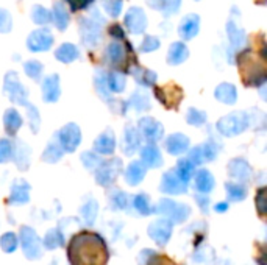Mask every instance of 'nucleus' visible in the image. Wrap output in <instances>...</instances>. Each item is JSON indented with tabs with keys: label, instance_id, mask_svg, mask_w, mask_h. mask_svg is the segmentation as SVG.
Masks as SVG:
<instances>
[{
	"label": "nucleus",
	"instance_id": "12",
	"mask_svg": "<svg viewBox=\"0 0 267 265\" xmlns=\"http://www.w3.org/2000/svg\"><path fill=\"white\" fill-rule=\"evenodd\" d=\"M53 46V34L49 28H38L27 37V47L33 53L47 52Z\"/></svg>",
	"mask_w": 267,
	"mask_h": 265
},
{
	"label": "nucleus",
	"instance_id": "10",
	"mask_svg": "<svg viewBox=\"0 0 267 265\" xmlns=\"http://www.w3.org/2000/svg\"><path fill=\"white\" fill-rule=\"evenodd\" d=\"M172 233H174V225L166 217L152 221L147 228L149 237L156 243L158 247H166L172 237Z\"/></svg>",
	"mask_w": 267,
	"mask_h": 265
},
{
	"label": "nucleus",
	"instance_id": "9",
	"mask_svg": "<svg viewBox=\"0 0 267 265\" xmlns=\"http://www.w3.org/2000/svg\"><path fill=\"white\" fill-rule=\"evenodd\" d=\"M220 152V144H217L216 140L210 139L207 142H203V144L194 147L189 155H188V159L192 162V164L197 167V166H202L205 162H211L217 158Z\"/></svg>",
	"mask_w": 267,
	"mask_h": 265
},
{
	"label": "nucleus",
	"instance_id": "8",
	"mask_svg": "<svg viewBox=\"0 0 267 265\" xmlns=\"http://www.w3.org/2000/svg\"><path fill=\"white\" fill-rule=\"evenodd\" d=\"M56 140L64 153H74L81 144V130L77 124H66L56 133Z\"/></svg>",
	"mask_w": 267,
	"mask_h": 265
},
{
	"label": "nucleus",
	"instance_id": "7",
	"mask_svg": "<svg viewBox=\"0 0 267 265\" xmlns=\"http://www.w3.org/2000/svg\"><path fill=\"white\" fill-rule=\"evenodd\" d=\"M94 172L97 184L102 187H110L114 184V181L122 172V159L113 158L110 161H102V164Z\"/></svg>",
	"mask_w": 267,
	"mask_h": 265
},
{
	"label": "nucleus",
	"instance_id": "45",
	"mask_svg": "<svg viewBox=\"0 0 267 265\" xmlns=\"http://www.w3.org/2000/svg\"><path fill=\"white\" fill-rule=\"evenodd\" d=\"M214 260V251L213 248H210L208 245H203L198 247L194 254H192V262L195 263H205V265H210Z\"/></svg>",
	"mask_w": 267,
	"mask_h": 265
},
{
	"label": "nucleus",
	"instance_id": "4",
	"mask_svg": "<svg viewBox=\"0 0 267 265\" xmlns=\"http://www.w3.org/2000/svg\"><path fill=\"white\" fill-rule=\"evenodd\" d=\"M249 127H250V116L247 112H241V111L220 117L216 124V130L225 137L238 136L244 133Z\"/></svg>",
	"mask_w": 267,
	"mask_h": 265
},
{
	"label": "nucleus",
	"instance_id": "48",
	"mask_svg": "<svg viewBox=\"0 0 267 265\" xmlns=\"http://www.w3.org/2000/svg\"><path fill=\"white\" fill-rule=\"evenodd\" d=\"M80 159H81V162H83L85 169H88V170H91V172L95 170V169L102 164V158H100V155L95 153V152H85V153H81Z\"/></svg>",
	"mask_w": 267,
	"mask_h": 265
},
{
	"label": "nucleus",
	"instance_id": "37",
	"mask_svg": "<svg viewBox=\"0 0 267 265\" xmlns=\"http://www.w3.org/2000/svg\"><path fill=\"white\" fill-rule=\"evenodd\" d=\"M130 206L142 217H147L152 212L153 206L150 205V198L147 194H136L135 197H131V201H130Z\"/></svg>",
	"mask_w": 267,
	"mask_h": 265
},
{
	"label": "nucleus",
	"instance_id": "38",
	"mask_svg": "<svg viewBox=\"0 0 267 265\" xmlns=\"http://www.w3.org/2000/svg\"><path fill=\"white\" fill-rule=\"evenodd\" d=\"M130 201H131V197L120 191V189H114L111 194H110V206L113 211H125L130 208Z\"/></svg>",
	"mask_w": 267,
	"mask_h": 265
},
{
	"label": "nucleus",
	"instance_id": "32",
	"mask_svg": "<svg viewBox=\"0 0 267 265\" xmlns=\"http://www.w3.org/2000/svg\"><path fill=\"white\" fill-rule=\"evenodd\" d=\"M4 127L10 136H14L20 130V127H22V116L17 112V109L10 108L4 112Z\"/></svg>",
	"mask_w": 267,
	"mask_h": 265
},
{
	"label": "nucleus",
	"instance_id": "53",
	"mask_svg": "<svg viewBox=\"0 0 267 265\" xmlns=\"http://www.w3.org/2000/svg\"><path fill=\"white\" fill-rule=\"evenodd\" d=\"M159 46H161V41L156 36H146L139 46V52L141 53H152V52L158 50Z\"/></svg>",
	"mask_w": 267,
	"mask_h": 265
},
{
	"label": "nucleus",
	"instance_id": "61",
	"mask_svg": "<svg viewBox=\"0 0 267 265\" xmlns=\"http://www.w3.org/2000/svg\"><path fill=\"white\" fill-rule=\"evenodd\" d=\"M110 33H111L113 36H119V39H124V31H122V28H120L119 25H113V27L110 28Z\"/></svg>",
	"mask_w": 267,
	"mask_h": 265
},
{
	"label": "nucleus",
	"instance_id": "33",
	"mask_svg": "<svg viewBox=\"0 0 267 265\" xmlns=\"http://www.w3.org/2000/svg\"><path fill=\"white\" fill-rule=\"evenodd\" d=\"M227 36L233 49H241L245 44V39H247V34H245V30L241 28L239 25L235 24V20H228L227 24Z\"/></svg>",
	"mask_w": 267,
	"mask_h": 265
},
{
	"label": "nucleus",
	"instance_id": "55",
	"mask_svg": "<svg viewBox=\"0 0 267 265\" xmlns=\"http://www.w3.org/2000/svg\"><path fill=\"white\" fill-rule=\"evenodd\" d=\"M13 28V17L11 14L4 10V8H0V33H10Z\"/></svg>",
	"mask_w": 267,
	"mask_h": 265
},
{
	"label": "nucleus",
	"instance_id": "42",
	"mask_svg": "<svg viewBox=\"0 0 267 265\" xmlns=\"http://www.w3.org/2000/svg\"><path fill=\"white\" fill-rule=\"evenodd\" d=\"M131 75L138 81V85H141L142 88H149V86H153L156 83V73L153 70H149V69L135 67L131 70Z\"/></svg>",
	"mask_w": 267,
	"mask_h": 265
},
{
	"label": "nucleus",
	"instance_id": "1",
	"mask_svg": "<svg viewBox=\"0 0 267 265\" xmlns=\"http://www.w3.org/2000/svg\"><path fill=\"white\" fill-rule=\"evenodd\" d=\"M71 265H107L110 259L107 240L98 233L80 231L68 245Z\"/></svg>",
	"mask_w": 267,
	"mask_h": 265
},
{
	"label": "nucleus",
	"instance_id": "49",
	"mask_svg": "<svg viewBox=\"0 0 267 265\" xmlns=\"http://www.w3.org/2000/svg\"><path fill=\"white\" fill-rule=\"evenodd\" d=\"M24 70H25V73H27V77L28 78H31V80H39L41 78V75H43V72H44V66L39 63V61H36V59H30V61H27V63L24 64Z\"/></svg>",
	"mask_w": 267,
	"mask_h": 265
},
{
	"label": "nucleus",
	"instance_id": "51",
	"mask_svg": "<svg viewBox=\"0 0 267 265\" xmlns=\"http://www.w3.org/2000/svg\"><path fill=\"white\" fill-rule=\"evenodd\" d=\"M180 8H181V0H161V5H159V11L166 17L177 14Z\"/></svg>",
	"mask_w": 267,
	"mask_h": 265
},
{
	"label": "nucleus",
	"instance_id": "43",
	"mask_svg": "<svg viewBox=\"0 0 267 265\" xmlns=\"http://www.w3.org/2000/svg\"><path fill=\"white\" fill-rule=\"evenodd\" d=\"M174 170L180 176V179H183L188 184V182L192 179L194 173H195V166L192 164V162L188 158H184V159H180L177 162V167Z\"/></svg>",
	"mask_w": 267,
	"mask_h": 265
},
{
	"label": "nucleus",
	"instance_id": "63",
	"mask_svg": "<svg viewBox=\"0 0 267 265\" xmlns=\"http://www.w3.org/2000/svg\"><path fill=\"white\" fill-rule=\"evenodd\" d=\"M195 2H198V0H195Z\"/></svg>",
	"mask_w": 267,
	"mask_h": 265
},
{
	"label": "nucleus",
	"instance_id": "35",
	"mask_svg": "<svg viewBox=\"0 0 267 265\" xmlns=\"http://www.w3.org/2000/svg\"><path fill=\"white\" fill-rule=\"evenodd\" d=\"M127 106H131L133 109H136L138 112H146L150 109L152 103H150V97L144 89H138L133 92V95L130 97Z\"/></svg>",
	"mask_w": 267,
	"mask_h": 265
},
{
	"label": "nucleus",
	"instance_id": "50",
	"mask_svg": "<svg viewBox=\"0 0 267 265\" xmlns=\"http://www.w3.org/2000/svg\"><path fill=\"white\" fill-rule=\"evenodd\" d=\"M27 108V117H28V124H30V128L33 133H38L39 131V127H41V116H39V111L35 105H25Z\"/></svg>",
	"mask_w": 267,
	"mask_h": 265
},
{
	"label": "nucleus",
	"instance_id": "30",
	"mask_svg": "<svg viewBox=\"0 0 267 265\" xmlns=\"http://www.w3.org/2000/svg\"><path fill=\"white\" fill-rule=\"evenodd\" d=\"M55 58L63 64H69L74 63L75 59L80 58V50L75 44L72 43H64L61 44L56 50H55Z\"/></svg>",
	"mask_w": 267,
	"mask_h": 265
},
{
	"label": "nucleus",
	"instance_id": "44",
	"mask_svg": "<svg viewBox=\"0 0 267 265\" xmlns=\"http://www.w3.org/2000/svg\"><path fill=\"white\" fill-rule=\"evenodd\" d=\"M19 247V239L16 236V233L13 231H8L5 234H2L0 237V248H2L4 253L10 254V253H14Z\"/></svg>",
	"mask_w": 267,
	"mask_h": 265
},
{
	"label": "nucleus",
	"instance_id": "56",
	"mask_svg": "<svg viewBox=\"0 0 267 265\" xmlns=\"http://www.w3.org/2000/svg\"><path fill=\"white\" fill-rule=\"evenodd\" d=\"M146 265H178V263L174 262V260H172L171 257H168V256H162V254L153 253V254L147 259Z\"/></svg>",
	"mask_w": 267,
	"mask_h": 265
},
{
	"label": "nucleus",
	"instance_id": "62",
	"mask_svg": "<svg viewBox=\"0 0 267 265\" xmlns=\"http://www.w3.org/2000/svg\"><path fill=\"white\" fill-rule=\"evenodd\" d=\"M149 7L155 8V10H159V5H161V0H147Z\"/></svg>",
	"mask_w": 267,
	"mask_h": 265
},
{
	"label": "nucleus",
	"instance_id": "57",
	"mask_svg": "<svg viewBox=\"0 0 267 265\" xmlns=\"http://www.w3.org/2000/svg\"><path fill=\"white\" fill-rule=\"evenodd\" d=\"M255 205H256V209H258V214L262 217L265 215V211H267V203H265V187H261L256 194V200H255Z\"/></svg>",
	"mask_w": 267,
	"mask_h": 265
},
{
	"label": "nucleus",
	"instance_id": "46",
	"mask_svg": "<svg viewBox=\"0 0 267 265\" xmlns=\"http://www.w3.org/2000/svg\"><path fill=\"white\" fill-rule=\"evenodd\" d=\"M31 20L36 25H47L52 20V14L47 8L41 7V5H35L31 8Z\"/></svg>",
	"mask_w": 267,
	"mask_h": 265
},
{
	"label": "nucleus",
	"instance_id": "22",
	"mask_svg": "<svg viewBox=\"0 0 267 265\" xmlns=\"http://www.w3.org/2000/svg\"><path fill=\"white\" fill-rule=\"evenodd\" d=\"M141 140H142V137H141L138 128L133 127V125H127L125 130H124V140H122V150H124V153H125L127 156L135 155V153L139 150V147H141Z\"/></svg>",
	"mask_w": 267,
	"mask_h": 265
},
{
	"label": "nucleus",
	"instance_id": "28",
	"mask_svg": "<svg viewBox=\"0 0 267 265\" xmlns=\"http://www.w3.org/2000/svg\"><path fill=\"white\" fill-rule=\"evenodd\" d=\"M66 245V237L61 231V228H52L47 231V234L43 239V248L44 250H58V248H63Z\"/></svg>",
	"mask_w": 267,
	"mask_h": 265
},
{
	"label": "nucleus",
	"instance_id": "29",
	"mask_svg": "<svg viewBox=\"0 0 267 265\" xmlns=\"http://www.w3.org/2000/svg\"><path fill=\"white\" fill-rule=\"evenodd\" d=\"M98 215V203L95 198H88L83 205L80 206V217L86 226H92Z\"/></svg>",
	"mask_w": 267,
	"mask_h": 265
},
{
	"label": "nucleus",
	"instance_id": "14",
	"mask_svg": "<svg viewBox=\"0 0 267 265\" xmlns=\"http://www.w3.org/2000/svg\"><path fill=\"white\" fill-rule=\"evenodd\" d=\"M147 16L144 13L142 8L139 7H131L127 14H125V27L131 34H142L147 30Z\"/></svg>",
	"mask_w": 267,
	"mask_h": 265
},
{
	"label": "nucleus",
	"instance_id": "31",
	"mask_svg": "<svg viewBox=\"0 0 267 265\" xmlns=\"http://www.w3.org/2000/svg\"><path fill=\"white\" fill-rule=\"evenodd\" d=\"M107 58L111 64H122L127 59V49L122 41H113L107 47Z\"/></svg>",
	"mask_w": 267,
	"mask_h": 265
},
{
	"label": "nucleus",
	"instance_id": "21",
	"mask_svg": "<svg viewBox=\"0 0 267 265\" xmlns=\"http://www.w3.org/2000/svg\"><path fill=\"white\" fill-rule=\"evenodd\" d=\"M11 159L14 161V164L19 170H28L30 162H31V148L22 140L16 142V148L13 147V156Z\"/></svg>",
	"mask_w": 267,
	"mask_h": 265
},
{
	"label": "nucleus",
	"instance_id": "40",
	"mask_svg": "<svg viewBox=\"0 0 267 265\" xmlns=\"http://www.w3.org/2000/svg\"><path fill=\"white\" fill-rule=\"evenodd\" d=\"M107 85L111 94H122L127 86V78L122 72H111L107 75Z\"/></svg>",
	"mask_w": 267,
	"mask_h": 265
},
{
	"label": "nucleus",
	"instance_id": "52",
	"mask_svg": "<svg viewBox=\"0 0 267 265\" xmlns=\"http://www.w3.org/2000/svg\"><path fill=\"white\" fill-rule=\"evenodd\" d=\"M102 7H104L107 14H110L111 17H117L122 13L124 2L122 0H102Z\"/></svg>",
	"mask_w": 267,
	"mask_h": 265
},
{
	"label": "nucleus",
	"instance_id": "15",
	"mask_svg": "<svg viewBox=\"0 0 267 265\" xmlns=\"http://www.w3.org/2000/svg\"><path fill=\"white\" fill-rule=\"evenodd\" d=\"M228 176L236 179L238 182H242V184H245V182H249L253 176V169L252 166L249 164L247 161L242 159V158H235L228 162Z\"/></svg>",
	"mask_w": 267,
	"mask_h": 265
},
{
	"label": "nucleus",
	"instance_id": "13",
	"mask_svg": "<svg viewBox=\"0 0 267 265\" xmlns=\"http://www.w3.org/2000/svg\"><path fill=\"white\" fill-rule=\"evenodd\" d=\"M159 191L168 195H183L188 192V184L175 173V170H169L162 175L159 182Z\"/></svg>",
	"mask_w": 267,
	"mask_h": 265
},
{
	"label": "nucleus",
	"instance_id": "27",
	"mask_svg": "<svg viewBox=\"0 0 267 265\" xmlns=\"http://www.w3.org/2000/svg\"><path fill=\"white\" fill-rule=\"evenodd\" d=\"M214 97L217 101L223 105H235L238 101V91L236 86L231 83H220L214 89Z\"/></svg>",
	"mask_w": 267,
	"mask_h": 265
},
{
	"label": "nucleus",
	"instance_id": "58",
	"mask_svg": "<svg viewBox=\"0 0 267 265\" xmlns=\"http://www.w3.org/2000/svg\"><path fill=\"white\" fill-rule=\"evenodd\" d=\"M195 201H197V205H198V208H200V211L203 212V214H208L210 212V197H208V194H195Z\"/></svg>",
	"mask_w": 267,
	"mask_h": 265
},
{
	"label": "nucleus",
	"instance_id": "20",
	"mask_svg": "<svg viewBox=\"0 0 267 265\" xmlns=\"http://www.w3.org/2000/svg\"><path fill=\"white\" fill-rule=\"evenodd\" d=\"M41 94H43V100L46 103H55V101H58L61 95V86H59V77L56 73L49 75L43 80Z\"/></svg>",
	"mask_w": 267,
	"mask_h": 265
},
{
	"label": "nucleus",
	"instance_id": "16",
	"mask_svg": "<svg viewBox=\"0 0 267 265\" xmlns=\"http://www.w3.org/2000/svg\"><path fill=\"white\" fill-rule=\"evenodd\" d=\"M30 184L22 179V178H17L13 181L11 184V191H10V197H8V201L10 205H16V206H22V205H27L30 201Z\"/></svg>",
	"mask_w": 267,
	"mask_h": 265
},
{
	"label": "nucleus",
	"instance_id": "26",
	"mask_svg": "<svg viewBox=\"0 0 267 265\" xmlns=\"http://www.w3.org/2000/svg\"><path fill=\"white\" fill-rule=\"evenodd\" d=\"M188 56H189L188 46L184 43H180V41H177V43L171 44L166 59H168V63L171 66H180V64H183L184 61L188 59Z\"/></svg>",
	"mask_w": 267,
	"mask_h": 265
},
{
	"label": "nucleus",
	"instance_id": "34",
	"mask_svg": "<svg viewBox=\"0 0 267 265\" xmlns=\"http://www.w3.org/2000/svg\"><path fill=\"white\" fill-rule=\"evenodd\" d=\"M94 86H95V92L97 95L105 100L108 105L113 106V97H111V92L108 89V85H107V73L104 70H97L95 72V77H94Z\"/></svg>",
	"mask_w": 267,
	"mask_h": 265
},
{
	"label": "nucleus",
	"instance_id": "19",
	"mask_svg": "<svg viewBox=\"0 0 267 265\" xmlns=\"http://www.w3.org/2000/svg\"><path fill=\"white\" fill-rule=\"evenodd\" d=\"M139 153H141V161L147 169H159L162 166V155L156 147V144L147 142L146 145L139 147Z\"/></svg>",
	"mask_w": 267,
	"mask_h": 265
},
{
	"label": "nucleus",
	"instance_id": "41",
	"mask_svg": "<svg viewBox=\"0 0 267 265\" xmlns=\"http://www.w3.org/2000/svg\"><path fill=\"white\" fill-rule=\"evenodd\" d=\"M64 152L63 148H61V145L58 144V140H50L43 156H41V159H43L44 162H47V164H56V162L63 158Z\"/></svg>",
	"mask_w": 267,
	"mask_h": 265
},
{
	"label": "nucleus",
	"instance_id": "6",
	"mask_svg": "<svg viewBox=\"0 0 267 265\" xmlns=\"http://www.w3.org/2000/svg\"><path fill=\"white\" fill-rule=\"evenodd\" d=\"M4 91L8 95L10 101L14 105L25 106L28 103V92L25 86L20 83L19 75L14 70H8L4 78Z\"/></svg>",
	"mask_w": 267,
	"mask_h": 265
},
{
	"label": "nucleus",
	"instance_id": "17",
	"mask_svg": "<svg viewBox=\"0 0 267 265\" xmlns=\"http://www.w3.org/2000/svg\"><path fill=\"white\" fill-rule=\"evenodd\" d=\"M189 137L183 133H174L171 136H168L166 142H164V148L166 152L172 156H180L184 155L189 150Z\"/></svg>",
	"mask_w": 267,
	"mask_h": 265
},
{
	"label": "nucleus",
	"instance_id": "59",
	"mask_svg": "<svg viewBox=\"0 0 267 265\" xmlns=\"http://www.w3.org/2000/svg\"><path fill=\"white\" fill-rule=\"evenodd\" d=\"M66 2L71 5L72 11H78V10H83L86 7H89L94 0H66Z\"/></svg>",
	"mask_w": 267,
	"mask_h": 265
},
{
	"label": "nucleus",
	"instance_id": "54",
	"mask_svg": "<svg viewBox=\"0 0 267 265\" xmlns=\"http://www.w3.org/2000/svg\"><path fill=\"white\" fill-rule=\"evenodd\" d=\"M13 156V144L10 139H0V164L8 162Z\"/></svg>",
	"mask_w": 267,
	"mask_h": 265
},
{
	"label": "nucleus",
	"instance_id": "11",
	"mask_svg": "<svg viewBox=\"0 0 267 265\" xmlns=\"http://www.w3.org/2000/svg\"><path fill=\"white\" fill-rule=\"evenodd\" d=\"M138 131H139L141 137H144L147 142H152V144H156L158 140H161L164 137V127L156 119H153L150 116H144L139 119Z\"/></svg>",
	"mask_w": 267,
	"mask_h": 265
},
{
	"label": "nucleus",
	"instance_id": "25",
	"mask_svg": "<svg viewBox=\"0 0 267 265\" xmlns=\"http://www.w3.org/2000/svg\"><path fill=\"white\" fill-rule=\"evenodd\" d=\"M216 186V179L208 169H200L194 173V189L198 194H210Z\"/></svg>",
	"mask_w": 267,
	"mask_h": 265
},
{
	"label": "nucleus",
	"instance_id": "39",
	"mask_svg": "<svg viewBox=\"0 0 267 265\" xmlns=\"http://www.w3.org/2000/svg\"><path fill=\"white\" fill-rule=\"evenodd\" d=\"M225 192H227V198L228 201H233V203H239L242 200L247 198V187H245L242 182H225Z\"/></svg>",
	"mask_w": 267,
	"mask_h": 265
},
{
	"label": "nucleus",
	"instance_id": "23",
	"mask_svg": "<svg viewBox=\"0 0 267 265\" xmlns=\"http://www.w3.org/2000/svg\"><path fill=\"white\" fill-rule=\"evenodd\" d=\"M116 150V136L111 128H107L94 142V152L98 155H113Z\"/></svg>",
	"mask_w": 267,
	"mask_h": 265
},
{
	"label": "nucleus",
	"instance_id": "47",
	"mask_svg": "<svg viewBox=\"0 0 267 265\" xmlns=\"http://www.w3.org/2000/svg\"><path fill=\"white\" fill-rule=\"evenodd\" d=\"M207 112L197 108H189L186 112V122L192 127H203L207 124Z\"/></svg>",
	"mask_w": 267,
	"mask_h": 265
},
{
	"label": "nucleus",
	"instance_id": "24",
	"mask_svg": "<svg viewBox=\"0 0 267 265\" xmlns=\"http://www.w3.org/2000/svg\"><path fill=\"white\" fill-rule=\"evenodd\" d=\"M146 173H147V167L144 166V162L142 161H133L125 169L124 178H125V182L128 186H138L144 181V178H146Z\"/></svg>",
	"mask_w": 267,
	"mask_h": 265
},
{
	"label": "nucleus",
	"instance_id": "2",
	"mask_svg": "<svg viewBox=\"0 0 267 265\" xmlns=\"http://www.w3.org/2000/svg\"><path fill=\"white\" fill-rule=\"evenodd\" d=\"M105 24V19L102 17L98 10H92L91 16L83 17L80 20V36H81V43H83L88 49H94L98 46L100 39H102V25Z\"/></svg>",
	"mask_w": 267,
	"mask_h": 265
},
{
	"label": "nucleus",
	"instance_id": "60",
	"mask_svg": "<svg viewBox=\"0 0 267 265\" xmlns=\"http://www.w3.org/2000/svg\"><path fill=\"white\" fill-rule=\"evenodd\" d=\"M228 209H230V203L228 201H219V203H216V205H214V211L217 214H225Z\"/></svg>",
	"mask_w": 267,
	"mask_h": 265
},
{
	"label": "nucleus",
	"instance_id": "3",
	"mask_svg": "<svg viewBox=\"0 0 267 265\" xmlns=\"http://www.w3.org/2000/svg\"><path fill=\"white\" fill-rule=\"evenodd\" d=\"M152 212L166 217L168 220H171L172 225H181L191 217L192 209L186 203H177L171 198H162L158 201L156 206H153Z\"/></svg>",
	"mask_w": 267,
	"mask_h": 265
},
{
	"label": "nucleus",
	"instance_id": "36",
	"mask_svg": "<svg viewBox=\"0 0 267 265\" xmlns=\"http://www.w3.org/2000/svg\"><path fill=\"white\" fill-rule=\"evenodd\" d=\"M52 20L59 31H64L69 25V13L63 2H56L52 8Z\"/></svg>",
	"mask_w": 267,
	"mask_h": 265
},
{
	"label": "nucleus",
	"instance_id": "18",
	"mask_svg": "<svg viewBox=\"0 0 267 265\" xmlns=\"http://www.w3.org/2000/svg\"><path fill=\"white\" fill-rule=\"evenodd\" d=\"M200 31V16L195 13H191L188 16H184L181 19V22L178 25V34L184 41H191L195 37Z\"/></svg>",
	"mask_w": 267,
	"mask_h": 265
},
{
	"label": "nucleus",
	"instance_id": "5",
	"mask_svg": "<svg viewBox=\"0 0 267 265\" xmlns=\"http://www.w3.org/2000/svg\"><path fill=\"white\" fill-rule=\"evenodd\" d=\"M19 245L22 248L24 256L28 260H38L43 256V239L38 236V233L31 226H20L19 230Z\"/></svg>",
	"mask_w": 267,
	"mask_h": 265
}]
</instances>
